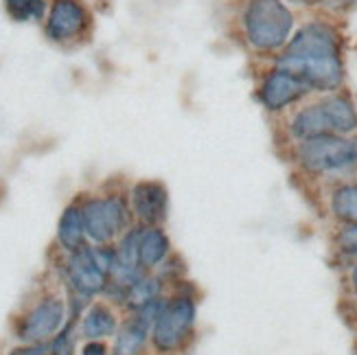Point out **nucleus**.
Here are the masks:
<instances>
[{
  "instance_id": "11",
  "label": "nucleus",
  "mask_w": 357,
  "mask_h": 355,
  "mask_svg": "<svg viewBox=\"0 0 357 355\" xmlns=\"http://www.w3.org/2000/svg\"><path fill=\"white\" fill-rule=\"evenodd\" d=\"M66 307L57 296H46L42 299L33 310L29 312V316L22 322L20 338L26 342H44L51 335L59 331V327L64 325Z\"/></svg>"
},
{
  "instance_id": "10",
  "label": "nucleus",
  "mask_w": 357,
  "mask_h": 355,
  "mask_svg": "<svg viewBox=\"0 0 357 355\" xmlns=\"http://www.w3.org/2000/svg\"><path fill=\"white\" fill-rule=\"evenodd\" d=\"M90 29V13L82 0H53L46 15V36L57 44L82 40Z\"/></svg>"
},
{
  "instance_id": "20",
  "label": "nucleus",
  "mask_w": 357,
  "mask_h": 355,
  "mask_svg": "<svg viewBox=\"0 0 357 355\" xmlns=\"http://www.w3.org/2000/svg\"><path fill=\"white\" fill-rule=\"evenodd\" d=\"M335 248L340 255L357 264V224H342L335 233Z\"/></svg>"
},
{
  "instance_id": "23",
  "label": "nucleus",
  "mask_w": 357,
  "mask_h": 355,
  "mask_svg": "<svg viewBox=\"0 0 357 355\" xmlns=\"http://www.w3.org/2000/svg\"><path fill=\"white\" fill-rule=\"evenodd\" d=\"M349 285L353 289V294L357 296V264H353L351 272H349Z\"/></svg>"
},
{
  "instance_id": "7",
  "label": "nucleus",
  "mask_w": 357,
  "mask_h": 355,
  "mask_svg": "<svg viewBox=\"0 0 357 355\" xmlns=\"http://www.w3.org/2000/svg\"><path fill=\"white\" fill-rule=\"evenodd\" d=\"M309 97H314L312 90H309L298 77H294L276 66L263 73L261 82L257 86L259 103L266 107V112L276 114V116L289 114L294 107L307 101Z\"/></svg>"
},
{
  "instance_id": "8",
  "label": "nucleus",
  "mask_w": 357,
  "mask_h": 355,
  "mask_svg": "<svg viewBox=\"0 0 357 355\" xmlns=\"http://www.w3.org/2000/svg\"><path fill=\"white\" fill-rule=\"evenodd\" d=\"M82 213L86 235L97 243L112 241L130 224V209L126 199L116 195L88 199L82 206Z\"/></svg>"
},
{
  "instance_id": "21",
  "label": "nucleus",
  "mask_w": 357,
  "mask_h": 355,
  "mask_svg": "<svg viewBox=\"0 0 357 355\" xmlns=\"http://www.w3.org/2000/svg\"><path fill=\"white\" fill-rule=\"evenodd\" d=\"M105 353H107V349H105V345L99 342V340H90V342L82 349V355H105Z\"/></svg>"
},
{
  "instance_id": "24",
  "label": "nucleus",
  "mask_w": 357,
  "mask_h": 355,
  "mask_svg": "<svg viewBox=\"0 0 357 355\" xmlns=\"http://www.w3.org/2000/svg\"><path fill=\"white\" fill-rule=\"evenodd\" d=\"M355 107H357V97H355Z\"/></svg>"
},
{
  "instance_id": "22",
  "label": "nucleus",
  "mask_w": 357,
  "mask_h": 355,
  "mask_svg": "<svg viewBox=\"0 0 357 355\" xmlns=\"http://www.w3.org/2000/svg\"><path fill=\"white\" fill-rule=\"evenodd\" d=\"M46 351H49V349H46L42 342H38L36 347H26V349H15L11 355H44Z\"/></svg>"
},
{
  "instance_id": "2",
  "label": "nucleus",
  "mask_w": 357,
  "mask_h": 355,
  "mask_svg": "<svg viewBox=\"0 0 357 355\" xmlns=\"http://www.w3.org/2000/svg\"><path fill=\"white\" fill-rule=\"evenodd\" d=\"M239 27L252 53L276 57L296 31L298 15L287 0H243Z\"/></svg>"
},
{
  "instance_id": "6",
  "label": "nucleus",
  "mask_w": 357,
  "mask_h": 355,
  "mask_svg": "<svg viewBox=\"0 0 357 355\" xmlns=\"http://www.w3.org/2000/svg\"><path fill=\"white\" fill-rule=\"evenodd\" d=\"M195 325V303L189 296H178L162 305L151 327V342L158 351L172 353L180 349Z\"/></svg>"
},
{
  "instance_id": "14",
  "label": "nucleus",
  "mask_w": 357,
  "mask_h": 355,
  "mask_svg": "<svg viewBox=\"0 0 357 355\" xmlns=\"http://www.w3.org/2000/svg\"><path fill=\"white\" fill-rule=\"evenodd\" d=\"M169 237L165 230L158 226H149L141 230V239H138V266L141 268H153L169 255Z\"/></svg>"
},
{
  "instance_id": "17",
  "label": "nucleus",
  "mask_w": 357,
  "mask_h": 355,
  "mask_svg": "<svg viewBox=\"0 0 357 355\" xmlns=\"http://www.w3.org/2000/svg\"><path fill=\"white\" fill-rule=\"evenodd\" d=\"M5 11L15 22H33L42 20L46 11V0H3Z\"/></svg>"
},
{
  "instance_id": "16",
  "label": "nucleus",
  "mask_w": 357,
  "mask_h": 355,
  "mask_svg": "<svg viewBox=\"0 0 357 355\" xmlns=\"http://www.w3.org/2000/svg\"><path fill=\"white\" fill-rule=\"evenodd\" d=\"M116 329V320L114 314L107 310L105 305H95L90 307V312L84 316V325H82V333L88 338V340H101V338L112 335Z\"/></svg>"
},
{
  "instance_id": "18",
  "label": "nucleus",
  "mask_w": 357,
  "mask_h": 355,
  "mask_svg": "<svg viewBox=\"0 0 357 355\" xmlns=\"http://www.w3.org/2000/svg\"><path fill=\"white\" fill-rule=\"evenodd\" d=\"M158 292H160V283L156 279L141 276V279L126 289V301L130 307H134V310H141V307H145L147 303L158 299Z\"/></svg>"
},
{
  "instance_id": "15",
  "label": "nucleus",
  "mask_w": 357,
  "mask_h": 355,
  "mask_svg": "<svg viewBox=\"0 0 357 355\" xmlns=\"http://www.w3.org/2000/svg\"><path fill=\"white\" fill-rule=\"evenodd\" d=\"M84 237H86V226H84V213L82 206L70 204L61 213L59 226H57V239L68 252H75L84 248Z\"/></svg>"
},
{
  "instance_id": "4",
  "label": "nucleus",
  "mask_w": 357,
  "mask_h": 355,
  "mask_svg": "<svg viewBox=\"0 0 357 355\" xmlns=\"http://www.w3.org/2000/svg\"><path fill=\"white\" fill-rule=\"evenodd\" d=\"M272 66L298 77V80L312 90V95H329V92L344 90V82H347L344 55H337V57L276 55L272 57Z\"/></svg>"
},
{
  "instance_id": "13",
  "label": "nucleus",
  "mask_w": 357,
  "mask_h": 355,
  "mask_svg": "<svg viewBox=\"0 0 357 355\" xmlns=\"http://www.w3.org/2000/svg\"><path fill=\"white\" fill-rule=\"evenodd\" d=\"M327 211L340 226L357 224V174L327 182Z\"/></svg>"
},
{
  "instance_id": "5",
  "label": "nucleus",
  "mask_w": 357,
  "mask_h": 355,
  "mask_svg": "<svg viewBox=\"0 0 357 355\" xmlns=\"http://www.w3.org/2000/svg\"><path fill=\"white\" fill-rule=\"evenodd\" d=\"M278 55L289 57H337L344 55V38L331 15L318 13L301 22Z\"/></svg>"
},
{
  "instance_id": "19",
  "label": "nucleus",
  "mask_w": 357,
  "mask_h": 355,
  "mask_svg": "<svg viewBox=\"0 0 357 355\" xmlns=\"http://www.w3.org/2000/svg\"><path fill=\"white\" fill-rule=\"evenodd\" d=\"M291 7L307 9V11H320L324 15H344L357 7V0H287Z\"/></svg>"
},
{
  "instance_id": "1",
  "label": "nucleus",
  "mask_w": 357,
  "mask_h": 355,
  "mask_svg": "<svg viewBox=\"0 0 357 355\" xmlns=\"http://www.w3.org/2000/svg\"><path fill=\"white\" fill-rule=\"evenodd\" d=\"M327 134H357V107L347 90L309 97L285 119V136L289 145Z\"/></svg>"
},
{
  "instance_id": "9",
  "label": "nucleus",
  "mask_w": 357,
  "mask_h": 355,
  "mask_svg": "<svg viewBox=\"0 0 357 355\" xmlns=\"http://www.w3.org/2000/svg\"><path fill=\"white\" fill-rule=\"evenodd\" d=\"M114 264V252L110 250H92V248H79L70 255L68 261V279L73 287L84 296L99 294L107 285Z\"/></svg>"
},
{
  "instance_id": "12",
  "label": "nucleus",
  "mask_w": 357,
  "mask_h": 355,
  "mask_svg": "<svg viewBox=\"0 0 357 355\" xmlns=\"http://www.w3.org/2000/svg\"><path fill=\"white\" fill-rule=\"evenodd\" d=\"M132 211L141 222L149 226H158L165 222L169 211V193L162 182L141 180L132 187Z\"/></svg>"
},
{
  "instance_id": "3",
  "label": "nucleus",
  "mask_w": 357,
  "mask_h": 355,
  "mask_svg": "<svg viewBox=\"0 0 357 355\" xmlns=\"http://www.w3.org/2000/svg\"><path fill=\"white\" fill-rule=\"evenodd\" d=\"M289 158L298 174L324 182L344 180L357 174V134H327L294 143Z\"/></svg>"
}]
</instances>
